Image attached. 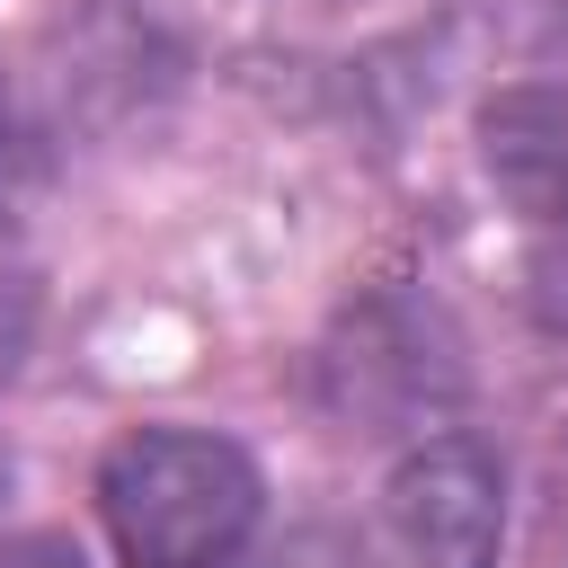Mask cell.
Wrapping results in <instances>:
<instances>
[{
  "mask_svg": "<svg viewBox=\"0 0 568 568\" xmlns=\"http://www.w3.org/2000/svg\"><path fill=\"white\" fill-rule=\"evenodd\" d=\"M257 515L266 479L213 426H133L98 462V524L124 568H240Z\"/></svg>",
  "mask_w": 568,
  "mask_h": 568,
  "instance_id": "1",
  "label": "cell"
},
{
  "mask_svg": "<svg viewBox=\"0 0 568 568\" xmlns=\"http://www.w3.org/2000/svg\"><path fill=\"white\" fill-rule=\"evenodd\" d=\"M320 408L346 426V435H435L462 390H470V364H462V337L444 320V302H426L417 284H373L364 302H346L320 337Z\"/></svg>",
  "mask_w": 568,
  "mask_h": 568,
  "instance_id": "2",
  "label": "cell"
},
{
  "mask_svg": "<svg viewBox=\"0 0 568 568\" xmlns=\"http://www.w3.org/2000/svg\"><path fill=\"white\" fill-rule=\"evenodd\" d=\"M506 470L479 435L435 426L382 479V568H497Z\"/></svg>",
  "mask_w": 568,
  "mask_h": 568,
  "instance_id": "3",
  "label": "cell"
},
{
  "mask_svg": "<svg viewBox=\"0 0 568 568\" xmlns=\"http://www.w3.org/2000/svg\"><path fill=\"white\" fill-rule=\"evenodd\" d=\"M479 169L532 231H568V80L497 89L479 106Z\"/></svg>",
  "mask_w": 568,
  "mask_h": 568,
  "instance_id": "4",
  "label": "cell"
},
{
  "mask_svg": "<svg viewBox=\"0 0 568 568\" xmlns=\"http://www.w3.org/2000/svg\"><path fill=\"white\" fill-rule=\"evenodd\" d=\"M44 178H53V142H44V115L0 80V240L36 213V195H44Z\"/></svg>",
  "mask_w": 568,
  "mask_h": 568,
  "instance_id": "5",
  "label": "cell"
},
{
  "mask_svg": "<svg viewBox=\"0 0 568 568\" xmlns=\"http://www.w3.org/2000/svg\"><path fill=\"white\" fill-rule=\"evenodd\" d=\"M27 346H36V284H27L18 266H0V390L18 382Z\"/></svg>",
  "mask_w": 568,
  "mask_h": 568,
  "instance_id": "6",
  "label": "cell"
},
{
  "mask_svg": "<svg viewBox=\"0 0 568 568\" xmlns=\"http://www.w3.org/2000/svg\"><path fill=\"white\" fill-rule=\"evenodd\" d=\"M257 568H373V559H364V550H346L337 532H293V541H284V550H266Z\"/></svg>",
  "mask_w": 568,
  "mask_h": 568,
  "instance_id": "7",
  "label": "cell"
},
{
  "mask_svg": "<svg viewBox=\"0 0 568 568\" xmlns=\"http://www.w3.org/2000/svg\"><path fill=\"white\" fill-rule=\"evenodd\" d=\"M0 568H89L62 532H18V541H0Z\"/></svg>",
  "mask_w": 568,
  "mask_h": 568,
  "instance_id": "8",
  "label": "cell"
},
{
  "mask_svg": "<svg viewBox=\"0 0 568 568\" xmlns=\"http://www.w3.org/2000/svg\"><path fill=\"white\" fill-rule=\"evenodd\" d=\"M532 284H541V320H550V328H568V257H541V266H532Z\"/></svg>",
  "mask_w": 568,
  "mask_h": 568,
  "instance_id": "9",
  "label": "cell"
}]
</instances>
